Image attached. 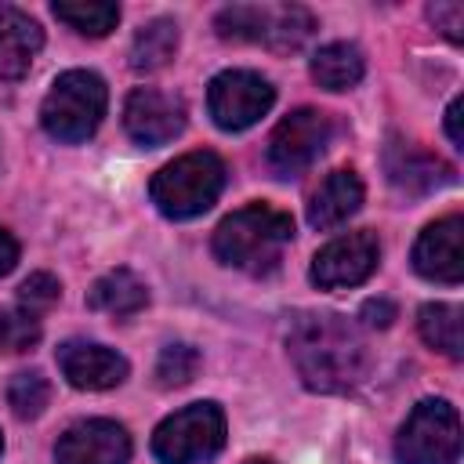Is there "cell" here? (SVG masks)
<instances>
[{
  "label": "cell",
  "instance_id": "6da1fadb",
  "mask_svg": "<svg viewBox=\"0 0 464 464\" xmlns=\"http://www.w3.org/2000/svg\"><path fill=\"white\" fill-rule=\"evenodd\" d=\"M290 362L312 392H348L370 373V348L355 323L334 312H308L286 334Z\"/></svg>",
  "mask_w": 464,
  "mask_h": 464
},
{
  "label": "cell",
  "instance_id": "7a4b0ae2",
  "mask_svg": "<svg viewBox=\"0 0 464 464\" xmlns=\"http://www.w3.org/2000/svg\"><path fill=\"white\" fill-rule=\"evenodd\" d=\"M294 239V218L268 203H246L214 228V257L246 276H268L279 268L283 250Z\"/></svg>",
  "mask_w": 464,
  "mask_h": 464
},
{
  "label": "cell",
  "instance_id": "3957f363",
  "mask_svg": "<svg viewBox=\"0 0 464 464\" xmlns=\"http://www.w3.org/2000/svg\"><path fill=\"white\" fill-rule=\"evenodd\" d=\"M225 163L218 152H185L174 163L160 167L156 178L149 181V196L156 210L170 221H188L210 210L225 188Z\"/></svg>",
  "mask_w": 464,
  "mask_h": 464
},
{
  "label": "cell",
  "instance_id": "277c9868",
  "mask_svg": "<svg viewBox=\"0 0 464 464\" xmlns=\"http://www.w3.org/2000/svg\"><path fill=\"white\" fill-rule=\"evenodd\" d=\"M105 105H109L105 80L91 69H69L44 94L40 123L54 141L76 145V141H87L98 130V123L105 116Z\"/></svg>",
  "mask_w": 464,
  "mask_h": 464
},
{
  "label": "cell",
  "instance_id": "5b68a950",
  "mask_svg": "<svg viewBox=\"0 0 464 464\" xmlns=\"http://www.w3.org/2000/svg\"><path fill=\"white\" fill-rule=\"evenodd\" d=\"M218 33L272 51H297L315 33V18L301 4H232L218 11Z\"/></svg>",
  "mask_w": 464,
  "mask_h": 464
},
{
  "label": "cell",
  "instance_id": "8992f818",
  "mask_svg": "<svg viewBox=\"0 0 464 464\" xmlns=\"http://www.w3.org/2000/svg\"><path fill=\"white\" fill-rule=\"evenodd\" d=\"M225 446V410L218 402H188L152 431L160 464H203Z\"/></svg>",
  "mask_w": 464,
  "mask_h": 464
},
{
  "label": "cell",
  "instance_id": "52a82bcc",
  "mask_svg": "<svg viewBox=\"0 0 464 464\" xmlns=\"http://www.w3.org/2000/svg\"><path fill=\"white\" fill-rule=\"evenodd\" d=\"M399 464H457L460 457V417L446 399H424L410 410L395 435Z\"/></svg>",
  "mask_w": 464,
  "mask_h": 464
},
{
  "label": "cell",
  "instance_id": "ba28073f",
  "mask_svg": "<svg viewBox=\"0 0 464 464\" xmlns=\"http://www.w3.org/2000/svg\"><path fill=\"white\" fill-rule=\"evenodd\" d=\"M334 138V120L319 109H294L283 116L268 138V167L276 178H297L304 174L330 145Z\"/></svg>",
  "mask_w": 464,
  "mask_h": 464
},
{
  "label": "cell",
  "instance_id": "9c48e42d",
  "mask_svg": "<svg viewBox=\"0 0 464 464\" xmlns=\"http://www.w3.org/2000/svg\"><path fill=\"white\" fill-rule=\"evenodd\" d=\"M276 102V87L254 69H225L207 87L210 120L221 130H246L254 127Z\"/></svg>",
  "mask_w": 464,
  "mask_h": 464
},
{
  "label": "cell",
  "instance_id": "30bf717a",
  "mask_svg": "<svg viewBox=\"0 0 464 464\" xmlns=\"http://www.w3.org/2000/svg\"><path fill=\"white\" fill-rule=\"evenodd\" d=\"M381 261V243L370 228H359V232H348V236H337L330 239L315 257H312V268H308V279L319 286V290H341V286H359L373 276Z\"/></svg>",
  "mask_w": 464,
  "mask_h": 464
},
{
  "label": "cell",
  "instance_id": "8fae6325",
  "mask_svg": "<svg viewBox=\"0 0 464 464\" xmlns=\"http://www.w3.org/2000/svg\"><path fill=\"white\" fill-rule=\"evenodd\" d=\"M123 130L145 149L167 145L185 130V102L156 87H134L123 102Z\"/></svg>",
  "mask_w": 464,
  "mask_h": 464
},
{
  "label": "cell",
  "instance_id": "7c38bea8",
  "mask_svg": "<svg viewBox=\"0 0 464 464\" xmlns=\"http://www.w3.org/2000/svg\"><path fill=\"white\" fill-rule=\"evenodd\" d=\"M54 464H130V435L105 417L76 420L58 439Z\"/></svg>",
  "mask_w": 464,
  "mask_h": 464
},
{
  "label": "cell",
  "instance_id": "4fadbf2b",
  "mask_svg": "<svg viewBox=\"0 0 464 464\" xmlns=\"http://www.w3.org/2000/svg\"><path fill=\"white\" fill-rule=\"evenodd\" d=\"M413 268L417 276L431 283H446V286L464 279V218L460 214H446L417 236Z\"/></svg>",
  "mask_w": 464,
  "mask_h": 464
},
{
  "label": "cell",
  "instance_id": "5bb4252c",
  "mask_svg": "<svg viewBox=\"0 0 464 464\" xmlns=\"http://www.w3.org/2000/svg\"><path fill=\"white\" fill-rule=\"evenodd\" d=\"M58 370L62 377L80 392H109L127 381V359L116 348H105L98 341H65L58 344Z\"/></svg>",
  "mask_w": 464,
  "mask_h": 464
},
{
  "label": "cell",
  "instance_id": "9a60e30c",
  "mask_svg": "<svg viewBox=\"0 0 464 464\" xmlns=\"http://www.w3.org/2000/svg\"><path fill=\"white\" fill-rule=\"evenodd\" d=\"M384 170H388V181L402 196H428V192H435V188L453 181V167L450 163H442L439 156L424 152L420 145H406V141L388 145Z\"/></svg>",
  "mask_w": 464,
  "mask_h": 464
},
{
  "label": "cell",
  "instance_id": "2e32d148",
  "mask_svg": "<svg viewBox=\"0 0 464 464\" xmlns=\"http://www.w3.org/2000/svg\"><path fill=\"white\" fill-rule=\"evenodd\" d=\"M44 47V29L14 4H0V80H18L29 72Z\"/></svg>",
  "mask_w": 464,
  "mask_h": 464
},
{
  "label": "cell",
  "instance_id": "e0dca14e",
  "mask_svg": "<svg viewBox=\"0 0 464 464\" xmlns=\"http://www.w3.org/2000/svg\"><path fill=\"white\" fill-rule=\"evenodd\" d=\"M359 207H362V181H359L355 170L341 167V170L326 174L323 185L312 192V199H308V225L319 228V232L337 228V225H344Z\"/></svg>",
  "mask_w": 464,
  "mask_h": 464
},
{
  "label": "cell",
  "instance_id": "ac0fdd59",
  "mask_svg": "<svg viewBox=\"0 0 464 464\" xmlns=\"http://www.w3.org/2000/svg\"><path fill=\"white\" fill-rule=\"evenodd\" d=\"M149 304V286L130 268H112L98 276L87 290V308L105 312L112 319H130Z\"/></svg>",
  "mask_w": 464,
  "mask_h": 464
},
{
  "label": "cell",
  "instance_id": "d6986e66",
  "mask_svg": "<svg viewBox=\"0 0 464 464\" xmlns=\"http://www.w3.org/2000/svg\"><path fill=\"white\" fill-rule=\"evenodd\" d=\"M366 72V62H362V51L355 44H326L312 54V80L323 87V91H348L362 80Z\"/></svg>",
  "mask_w": 464,
  "mask_h": 464
},
{
  "label": "cell",
  "instance_id": "ffe728a7",
  "mask_svg": "<svg viewBox=\"0 0 464 464\" xmlns=\"http://www.w3.org/2000/svg\"><path fill=\"white\" fill-rule=\"evenodd\" d=\"M174 51H178V22L152 18L138 29V36L130 44V65L138 72H156L174 58Z\"/></svg>",
  "mask_w": 464,
  "mask_h": 464
},
{
  "label": "cell",
  "instance_id": "44dd1931",
  "mask_svg": "<svg viewBox=\"0 0 464 464\" xmlns=\"http://www.w3.org/2000/svg\"><path fill=\"white\" fill-rule=\"evenodd\" d=\"M417 330L424 337V344H431L435 352L460 359L464 355V341H460V308L446 304V301H428L417 312Z\"/></svg>",
  "mask_w": 464,
  "mask_h": 464
},
{
  "label": "cell",
  "instance_id": "7402d4cb",
  "mask_svg": "<svg viewBox=\"0 0 464 464\" xmlns=\"http://www.w3.org/2000/svg\"><path fill=\"white\" fill-rule=\"evenodd\" d=\"M51 11L80 36H109L120 22V4L112 0H58Z\"/></svg>",
  "mask_w": 464,
  "mask_h": 464
},
{
  "label": "cell",
  "instance_id": "603a6c76",
  "mask_svg": "<svg viewBox=\"0 0 464 464\" xmlns=\"http://www.w3.org/2000/svg\"><path fill=\"white\" fill-rule=\"evenodd\" d=\"M47 402H51V384H47V377L40 370H22V373L11 377L7 406L14 410V417L33 420V417H40L47 410Z\"/></svg>",
  "mask_w": 464,
  "mask_h": 464
},
{
  "label": "cell",
  "instance_id": "cb8c5ba5",
  "mask_svg": "<svg viewBox=\"0 0 464 464\" xmlns=\"http://www.w3.org/2000/svg\"><path fill=\"white\" fill-rule=\"evenodd\" d=\"M44 334V323L25 304H11L0 312V352H29Z\"/></svg>",
  "mask_w": 464,
  "mask_h": 464
},
{
  "label": "cell",
  "instance_id": "d4e9b609",
  "mask_svg": "<svg viewBox=\"0 0 464 464\" xmlns=\"http://www.w3.org/2000/svg\"><path fill=\"white\" fill-rule=\"evenodd\" d=\"M196 370H199V352L185 341H174L156 359V384L160 388H181L196 377Z\"/></svg>",
  "mask_w": 464,
  "mask_h": 464
},
{
  "label": "cell",
  "instance_id": "484cf974",
  "mask_svg": "<svg viewBox=\"0 0 464 464\" xmlns=\"http://www.w3.org/2000/svg\"><path fill=\"white\" fill-rule=\"evenodd\" d=\"M62 297V283L51 276V272H33L22 286H18V304H25L29 312L44 315L47 308H54Z\"/></svg>",
  "mask_w": 464,
  "mask_h": 464
},
{
  "label": "cell",
  "instance_id": "4316f807",
  "mask_svg": "<svg viewBox=\"0 0 464 464\" xmlns=\"http://www.w3.org/2000/svg\"><path fill=\"white\" fill-rule=\"evenodd\" d=\"M428 18L435 22V29H442V36L450 44H460V29H464V7L460 4H431Z\"/></svg>",
  "mask_w": 464,
  "mask_h": 464
},
{
  "label": "cell",
  "instance_id": "83f0119b",
  "mask_svg": "<svg viewBox=\"0 0 464 464\" xmlns=\"http://www.w3.org/2000/svg\"><path fill=\"white\" fill-rule=\"evenodd\" d=\"M359 319L366 323V326H392V319H395V304L392 301H384V297H370L362 308H359Z\"/></svg>",
  "mask_w": 464,
  "mask_h": 464
},
{
  "label": "cell",
  "instance_id": "f1b7e54d",
  "mask_svg": "<svg viewBox=\"0 0 464 464\" xmlns=\"http://www.w3.org/2000/svg\"><path fill=\"white\" fill-rule=\"evenodd\" d=\"M18 265V243L7 228H0V276H7Z\"/></svg>",
  "mask_w": 464,
  "mask_h": 464
},
{
  "label": "cell",
  "instance_id": "f546056e",
  "mask_svg": "<svg viewBox=\"0 0 464 464\" xmlns=\"http://www.w3.org/2000/svg\"><path fill=\"white\" fill-rule=\"evenodd\" d=\"M446 134H450V141H453L457 149H464V134H460V98H453L450 109H446Z\"/></svg>",
  "mask_w": 464,
  "mask_h": 464
},
{
  "label": "cell",
  "instance_id": "4dcf8cb0",
  "mask_svg": "<svg viewBox=\"0 0 464 464\" xmlns=\"http://www.w3.org/2000/svg\"><path fill=\"white\" fill-rule=\"evenodd\" d=\"M243 464H276V460H268V457H250V460H243Z\"/></svg>",
  "mask_w": 464,
  "mask_h": 464
},
{
  "label": "cell",
  "instance_id": "1f68e13d",
  "mask_svg": "<svg viewBox=\"0 0 464 464\" xmlns=\"http://www.w3.org/2000/svg\"><path fill=\"white\" fill-rule=\"evenodd\" d=\"M0 450H4V439H0Z\"/></svg>",
  "mask_w": 464,
  "mask_h": 464
}]
</instances>
